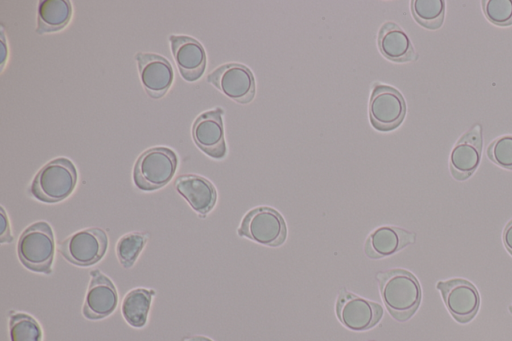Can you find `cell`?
Wrapping results in <instances>:
<instances>
[{
  "label": "cell",
  "mask_w": 512,
  "mask_h": 341,
  "mask_svg": "<svg viewBox=\"0 0 512 341\" xmlns=\"http://www.w3.org/2000/svg\"><path fill=\"white\" fill-rule=\"evenodd\" d=\"M184 341H212V340L207 337H204V336H192V337L186 338Z\"/></svg>",
  "instance_id": "29"
},
{
  "label": "cell",
  "mask_w": 512,
  "mask_h": 341,
  "mask_svg": "<svg viewBox=\"0 0 512 341\" xmlns=\"http://www.w3.org/2000/svg\"><path fill=\"white\" fill-rule=\"evenodd\" d=\"M0 216V243H11L13 241V237L11 235L10 223L3 207L0 208Z\"/></svg>",
  "instance_id": "26"
},
{
  "label": "cell",
  "mask_w": 512,
  "mask_h": 341,
  "mask_svg": "<svg viewBox=\"0 0 512 341\" xmlns=\"http://www.w3.org/2000/svg\"><path fill=\"white\" fill-rule=\"evenodd\" d=\"M382 300L391 316L399 322L408 320L421 302L417 278L404 269H392L376 275Z\"/></svg>",
  "instance_id": "1"
},
{
  "label": "cell",
  "mask_w": 512,
  "mask_h": 341,
  "mask_svg": "<svg viewBox=\"0 0 512 341\" xmlns=\"http://www.w3.org/2000/svg\"><path fill=\"white\" fill-rule=\"evenodd\" d=\"M72 16V5L68 0H43L38 4V34L57 32L67 26Z\"/></svg>",
  "instance_id": "19"
},
{
  "label": "cell",
  "mask_w": 512,
  "mask_h": 341,
  "mask_svg": "<svg viewBox=\"0 0 512 341\" xmlns=\"http://www.w3.org/2000/svg\"><path fill=\"white\" fill-rule=\"evenodd\" d=\"M483 147L482 125H472L456 142L450 154V172L464 181L478 168Z\"/></svg>",
  "instance_id": "11"
},
{
  "label": "cell",
  "mask_w": 512,
  "mask_h": 341,
  "mask_svg": "<svg viewBox=\"0 0 512 341\" xmlns=\"http://www.w3.org/2000/svg\"><path fill=\"white\" fill-rule=\"evenodd\" d=\"M108 237L101 228L76 232L58 245L59 253L71 264L87 267L99 262L106 253Z\"/></svg>",
  "instance_id": "6"
},
{
  "label": "cell",
  "mask_w": 512,
  "mask_h": 341,
  "mask_svg": "<svg viewBox=\"0 0 512 341\" xmlns=\"http://www.w3.org/2000/svg\"><path fill=\"white\" fill-rule=\"evenodd\" d=\"M237 233L259 244L278 247L286 240L287 227L278 211L262 206L250 210L243 217Z\"/></svg>",
  "instance_id": "5"
},
{
  "label": "cell",
  "mask_w": 512,
  "mask_h": 341,
  "mask_svg": "<svg viewBox=\"0 0 512 341\" xmlns=\"http://www.w3.org/2000/svg\"><path fill=\"white\" fill-rule=\"evenodd\" d=\"M406 115V103L395 88L376 84L369 101V119L372 126L386 132L397 128Z\"/></svg>",
  "instance_id": "7"
},
{
  "label": "cell",
  "mask_w": 512,
  "mask_h": 341,
  "mask_svg": "<svg viewBox=\"0 0 512 341\" xmlns=\"http://www.w3.org/2000/svg\"><path fill=\"white\" fill-rule=\"evenodd\" d=\"M509 311L512 313V305L509 306Z\"/></svg>",
  "instance_id": "30"
},
{
  "label": "cell",
  "mask_w": 512,
  "mask_h": 341,
  "mask_svg": "<svg viewBox=\"0 0 512 341\" xmlns=\"http://www.w3.org/2000/svg\"><path fill=\"white\" fill-rule=\"evenodd\" d=\"M174 186L176 191L201 216L208 214L216 204L217 191L214 185L202 176L181 175L176 178Z\"/></svg>",
  "instance_id": "17"
},
{
  "label": "cell",
  "mask_w": 512,
  "mask_h": 341,
  "mask_svg": "<svg viewBox=\"0 0 512 341\" xmlns=\"http://www.w3.org/2000/svg\"><path fill=\"white\" fill-rule=\"evenodd\" d=\"M482 9L490 23L497 26L512 25V0H483Z\"/></svg>",
  "instance_id": "24"
},
{
  "label": "cell",
  "mask_w": 512,
  "mask_h": 341,
  "mask_svg": "<svg viewBox=\"0 0 512 341\" xmlns=\"http://www.w3.org/2000/svg\"><path fill=\"white\" fill-rule=\"evenodd\" d=\"M415 233L395 227L381 226L367 237L364 252L371 259H381L395 254L415 242Z\"/></svg>",
  "instance_id": "16"
},
{
  "label": "cell",
  "mask_w": 512,
  "mask_h": 341,
  "mask_svg": "<svg viewBox=\"0 0 512 341\" xmlns=\"http://www.w3.org/2000/svg\"><path fill=\"white\" fill-rule=\"evenodd\" d=\"M437 289L441 292L449 313L456 321L467 323L476 315L480 306V297L471 282L461 278L439 281Z\"/></svg>",
  "instance_id": "10"
},
{
  "label": "cell",
  "mask_w": 512,
  "mask_h": 341,
  "mask_svg": "<svg viewBox=\"0 0 512 341\" xmlns=\"http://www.w3.org/2000/svg\"><path fill=\"white\" fill-rule=\"evenodd\" d=\"M336 315L348 329L364 331L374 327L383 316L382 307L345 289L339 292Z\"/></svg>",
  "instance_id": "9"
},
{
  "label": "cell",
  "mask_w": 512,
  "mask_h": 341,
  "mask_svg": "<svg viewBox=\"0 0 512 341\" xmlns=\"http://www.w3.org/2000/svg\"><path fill=\"white\" fill-rule=\"evenodd\" d=\"M445 2L443 0H412L411 12L421 26L436 30L440 28L445 17Z\"/></svg>",
  "instance_id": "21"
},
{
  "label": "cell",
  "mask_w": 512,
  "mask_h": 341,
  "mask_svg": "<svg viewBox=\"0 0 512 341\" xmlns=\"http://www.w3.org/2000/svg\"><path fill=\"white\" fill-rule=\"evenodd\" d=\"M154 295L153 289L144 288L133 289L125 295L121 310L128 324L136 328H141L146 324Z\"/></svg>",
  "instance_id": "20"
},
{
  "label": "cell",
  "mask_w": 512,
  "mask_h": 341,
  "mask_svg": "<svg viewBox=\"0 0 512 341\" xmlns=\"http://www.w3.org/2000/svg\"><path fill=\"white\" fill-rule=\"evenodd\" d=\"M55 242L51 226L44 221L26 228L17 244L20 262L27 269L50 275L54 258Z\"/></svg>",
  "instance_id": "3"
},
{
  "label": "cell",
  "mask_w": 512,
  "mask_h": 341,
  "mask_svg": "<svg viewBox=\"0 0 512 341\" xmlns=\"http://www.w3.org/2000/svg\"><path fill=\"white\" fill-rule=\"evenodd\" d=\"M0 37H1V61H0L1 66H0V68L2 70L5 65L7 56H8V48H7V43H6V38H5L3 28H1Z\"/></svg>",
  "instance_id": "28"
},
{
  "label": "cell",
  "mask_w": 512,
  "mask_h": 341,
  "mask_svg": "<svg viewBox=\"0 0 512 341\" xmlns=\"http://www.w3.org/2000/svg\"><path fill=\"white\" fill-rule=\"evenodd\" d=\"M207 81L232 100L247 104L255 96V79L250 69L242 64L229 63L217 67Z\"/></svg>",
  "instance_id": "8"
},
{
  "label": "cell",
  "mask_w": 512,
  "mask_h": 341,
  "mask_svg": "<svg viewBox=\"0 0 512 341\" xmlns=\"http://www.w3.org/2000/svg\"><path fill=\"white\" fill-rule=\"evenodd\" d=\"M77 170L72 161L59 157L45 164L35 175L29 193L44 203L66 199L75 189Z\"/></svg>",
  "instance_id": "2"
},
{
  "label": "cell",
  "mask_w": 512,
  "mask_h": 341,
  "mask_svg": "<svg viewBox=\"0 0 512 341\" xmlns=\"http://www.w3.org/2000/svg\"><path fill=\"white\" fill-rule=\"evenodd\" d=\"M90 275L91 281L82 312L87 319L99 320L115 311L118 294L113 282L100 270L94 269Z\"/></svg>",
  "instance_id": "14"
},
{
  "label": "cell",
  "mask_w": 512,
  "mask_h": 341,
  "mask_svg": "<svg viewBox=\"0 0 512 341\" xmlns=\"http://www.w3.org/2000/svg\"><path fill=\"white\" fill-rule=\"evenodd\" d=\"M11 341H42L39 323L26 313H12L9 319Z\"/></svg>",
  "instance_id": "22"
},
{
  "label": "cell",
  "mask_w": 512,
  "mask_h": 341,
  "mask_svg": "<svg viewBox=\"0 0 512 341\" xmlns=\"http://www.w3.org/2000/svg\"><path fill=\"white\" fill-rule=\"evenodd\" d=\"M502 239L506 249L512 255V220L505 226Z\"/></svg>",
  "instance_id": "27"
},
{
  "label": "cell",
  "mask_w": 512,
  "mask_h": 341,
  "mask_svg": "<svg viewBox=\"0 0 512 341\" xmlns=\"http://www.w3.org/2000/svg\"><path fill=\"white\" fill-rule=\"evenodd\" d=\"M377 43L381 54L393 62L404 63L417 59L408 35L394 22H386L381 26Z\"/></svg>",
  "instance_id": "18"
},
{
  "label": "cell",
  "mask_w": 512,
  "mask_h": 341,
  "mask_svg": "<svg viewBox=\"0 0 512 341\" xmlns=\"http://www.w3.org/2000/svg\"><path fill=\"white\" fill-rule=\"evenodd\" d=\"M142 85L149 97L162 98L172 85L174 73L170 62L154 53L135 55Z\"/></svg>",
  "instance_id": "13"
},
{
  "label": "cell",
  "mask_w": 512,
  "mask_h": 341,
  "mask_svg": "<svg viewBox=\"0 0 512 341\" xmlns=\"http://www.w3.org/2000/svg\"><path fill=\"white\" fill-rule=\"evenodd\" d=\"M487 156L496 165L512 170V135L494 139L487 148Z\"/></svg>",
  "instance_id": "25"
},
{
  "label": "cell",
  "mask_w": 512,
  "mask_h": 341,
  "mask_svg": "<svg viewBox=\"0 0 512 341\" xmlns=\"http://www.w3.org/2000/svg\"><path fill=\"white\" fill-rule=\"evenodd\" d=\"M169 40L173 58L183 79L189 82L198 80L206 68V53L202 44L184 35H171Z\"/></svg>",
  "instance_id": "15"
},
{
  "label": "cell",
  "mask_w": 512,
  "mask_h": 341,
  "mask_svg": "<svg viewBox=\"0 0 512 341\" xmlns=\"http://www.w3.org/2000/svg\"><path fill=\"white\" fill-rule=\"evenodd\" d=\"M178 166L176 153L167 147H153L144 151L133 169L135 186L143 191H154L165 186Z\"/></svg>",
  "instance_id": "4"
},
{
  "label": "cell",
  "mask_w": 512,
  "mask_h": 341,
  "mask_svg": "<svg viewBox=\"0 0 512 341\" xmlns=\"http://www.w3.org/2000/svg\"><path fill=\"white\" fill-rule=\"evenodd\" d=\"M223 109L200 114L193 123L192 136L196 146L214 159L225 157L227 149L222 121Z\"/></svg>",
  "instance_id": "12"
},
{
  "label": "cell",
  "mask_w": 512,
  "mask_h": 341,
  "mask_svg": "<svg viewBox=\"0 0 512 341\" xmlns=\"http://www.w3.org/2000/svg\"><path fill=\"white\" fill-rule=\"evenodd\" d=\"M148 241V235L131 232L122 236L116 245V255L124 268H131Z\"/></svg>",
  "instance_id": "23"
}]
</instances>
